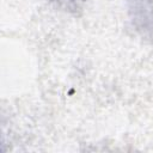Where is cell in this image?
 Listing matches in <instances>:
<instances>
[{"label": "cell", "instance_id": "cell-1", "mask_svg": "<svg viewBox=\"0 0 153 153\" xmlns=\"http://www.w3.org/2000/svg\"><path fill=\"white\" fill-rule=\"evenodd\" d=\"M130 2V11L136 25L142 30L153 29V8L151 0H128Z\"/></svg>", "mask_w": 153, "mask_h": 153}]
</instances>
